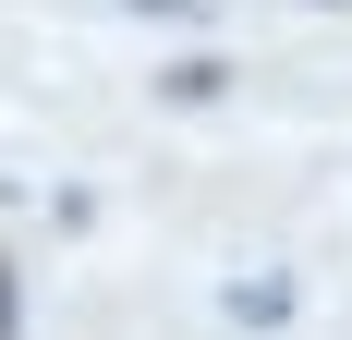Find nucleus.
I'll return each instance as SVG.
<instances>
[{"label": "nucleus", "mask_w": 352, "mask_h": 340, "mask_svg": "<svg viewBox=\"0 0 352 340\" xmlns=\"http://www.w3.org/2000/svg\"><path fill=\"white\" fill-rule=\"evenodd\" d=\"M158 98H170V109H207V98H231V61H219V49H182V61L158 73Z\"/></svg>", "instance_id": "obj_1"}, {"label": "nucleus", "mask_w": 352, "mask_h": 340, "mask_svg": "<svg viewBox=\"0 0 352 340\" xmlns=\"http://www.w3.org/2000/svg\"><path fill=\"white\" fill-rule=\"evenodd\" d=\"M219 304L243 316V328H280V316H292V279H280V268H255V279H231Z\"/></svg>", "instance_id": "obj_2"}, {"label": "nucleus", "mask_w": 352, "mask_h": 340, "mask_svg": "<svg viewBox=\"0 0 352 340\" xmlns=\"http://www.w3.org/2000/svg\"><path fill=\"white\" fill-rule=\"evenodd\" d=\"M12 328H25V292H12V268H0V340H12Z\"/></svg>", "instance_id": "obj_3"}, {"label": "nucleus", "mask_w": 352, "mask_h": 340, "mask_svg": "<svg viewBox=\"0 0 352 340\" xmlns=\"http://www.w3.org/2000/svg\"><path fill=\"white\" fill-rule=\"evenodd\" d=\"M328 12H340V0H328Z\"/></svg>", "instance_id": "obj_4"}]
</instances>
